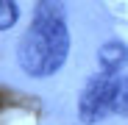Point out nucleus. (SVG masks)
Returning <instances> with one entry per match:
<instances>
[{"instance_id": "nucleus-1", "label": "nucleus", "mask_w": 128, "mask_h": 125, "mask_svg": "<svg viewBox=\"0 0 128 125\" xmlns=\"http://www.w3.org/2000/svg\"><path fill=\"white\" fill-rule=\"evenodd\" d=\"M70 56L67 11L61 0H39L34 22L17 45V61L31 78L56 75Z\"/></svg>"}, {"instance_id": "nucleus-2", "label": "nucleus", "mask_w": 128, "mask_h": 125, "mask_svg": "<svg viewBox=\"0 0 128 125\" xmlns=\"http://www.w3.org/2000/svg\"><path fill=\"white\" fill-rule=\"evenodd\" d=\"M117 86H120V78L112 72H98L86 81L81 97H78V117L81 122L95 125L103 117H109L114 109V97H117Z\"/></svg>"}, {"instance_id": "nucleus-3", "label": "nucleus", "mask_w": 128, "mask_h": 125, "mask_svg": "<svg viewBox=\"0 0 128 125\" xmlns=\"http://www.w3.org/2000/svg\"><path fill=\"white\" fill-rule=\"evenodd\" d=\"M98 64H100V70L103 72H112V75H117L125 64H128V47L122 45V42H106V45L98 50Z\"/></svg>"}, {"instance_id": "nucleus-4", "label": "nucleus", "mask_w": 128, "mask_h": 125, "mask_svg": "<svg viewBox=\"0 0 128 125\" xmlns=\"http://www.w3.org/2000/svg\"><path fill=\"white\" fill-rule=\"evenodd\" d=\"M20 22V3L17 0H0V31H11Z\"/></svg>"}, {"instance_id": "nucleus-5", "label": "nucleus", "mask_w": 128, "mask_h": 125, "mask_svg": "<svg viewBox=\"0 0 128 125\" xmlns=\"http://www.w3.org/2000/svg\"><path fill=\"white\" fill-rule=\"evenodd\" d=\"M112 114L128 117V75L120 78V86H117V97H114V109H112Z\"/></svg>"}]
</instances>
